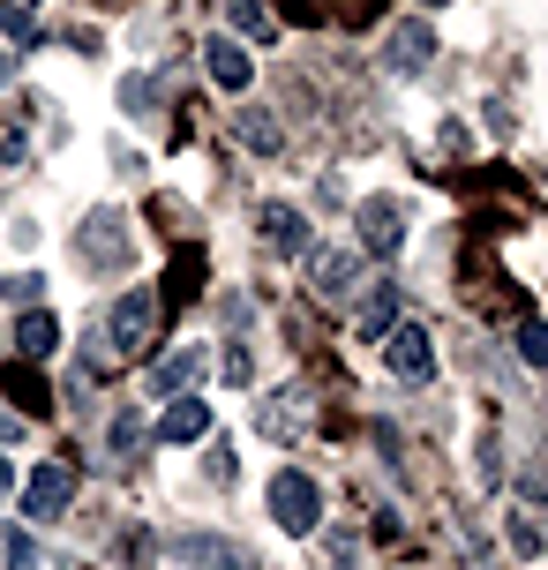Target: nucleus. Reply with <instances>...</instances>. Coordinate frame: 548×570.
Here are the masks:
<instances>
[{
  "mask_svg": "<svg viewBox=\"0 0 548 570\" xmlns=\"http://www.w3.org/2000/svg\"><path fill=\"white\" fill-rule=\"evenodd\" d=\"M263 503H271V525H278V533H301V541H309L323 525V488H316V473H301V465L271 473V495H263Z\"/></svg>",
  "mask_w": 548,
  "mask_h": 570,
  "instance_id": "nucleus-1",
  "label": "nucleus"
},
{
  "mask_svg": "<svg viewBox=\"0 0 548 570\" xmlns=\"http://www.w3.org/2000/svg\"><path fill=\"white\" fill-rule=\"evenodd\" d=\"M68 503H76V465H68V458H46L23 481V525H53Z\"/></svg>",
  "mask_w": 548,
  "mask_h": 570,
  "instance_id": "nucleus-2",
  "label": "nucleus"
},
{
  "mask_svg": "<svg viewBox=\"0 0 548 570\" xmlns=\"http://www.w3.org/2000/svg\"><path fill=\"white\" fill-rule=\"evenodd\" d=\"M150 331H158V301H150V285H136V293H120L114 315H106V345H120L128 361L150 345Z\"/></svg>",
  "mask_w": 548,
  "mask_h": 570,
  "instance_id": "nucleus-3",
  "label": "nucleus"
},
{
  "mask_svg": "<svg viewBox=\"0 0 548 570\" xmlns=\"http://www.w3.org/2000/svg\"><path fill=\"white\" fill-rule=\"evenodd\" d=\"M383 368L399 375V383H436V338L421 323H391V338H383Z\"/></svg>",
  "mask_w": 548,
  "mask_h": 570,
  "instance_id": "nucleus-4",
  "label": "nucleus"
},
{
  "mask_svg": "<svg viewBox=\"0 0 548 570\" xmlns=\"http://www.w3.org/2000/svg\"><path fill=\"white\" fill-rule=\"evenodd\" d=\"M353 226H361V248H369V256H399L405 248V203L399 196L353 203Z\"/></svg>",
  "mask_w": 548,
  "mask_h": 570,
  "instance_id": "nucleus-5",
  "label": "nucleus"
},
{
  "mask_svg": "<svg viewBox=\"0 0 548 570\" xmlns=\"http://www.w3.org/2000/svg\"><path fill=\"white\" fill-rule=\"evenodd\" d=\"M429 60H436V30L421 23V16L391 23V38H383V68H391V76H421Z\"/></svg>",
  "mask_w": 548,
  "mask_h": 570,
  "instance_id": "nucleus-6",
  "label": "nucleus"
},
{
  "mask_svg": "<svg viewBox=\"0 0 548 570\" xmlns=\"http://www.w3.org/2000/svg\"><path fill=\"white\" fill-rule=\"evenodd\" d=\"M76 248H84L90 271H120V263H128V233H120L114 210H90L84 226H76Z\"/></svg>",
  "mask_w": 548,
  "mask_h": 570,
  "instance_id": "nucleus-7",
  "label": "nucleus"
},
{
  "mask_svg": "<svg viewBox=\"0 0 548 570\" xmlns=\"http://www.w3.org/2000/svg\"><path fill=\"white\" fill-rule=\"evenodd\" d=\"M256 233H263V248H271V256H301V248H309V218H301V210H293V203H256Z\"/></svg>",
  "mask_w": 548,
  "mask_h": 570,
  "instance_id": "nucleus-8",
  "label": "nucleus"
},
{
  "mask_svg": "<svg viewBox=\"0 0 548 570\" xmlns=\"http://www.w3.org/2000/svg\"><path fill=\"white\" fill-rule=\"evenodd\" d=\"M211 435V405H203V391H180L174 405H166V421H158V443H203Z\"/></svg>",
  "mask_w": 548,
  "mask_h": 570,
  "instance_id": "nucleus-9",
  "label": "nucleus"
},
{
  "mask_svg": "<svg viewBox=\"0 0 548 570\" xmlns=\"http://www.w3.org/2000/svg\"><path fill=\"white\" fill-rule=\"evenodd\" d=\"M144 383H150V399H180V391H196V383H203V345H180V353H166V361H158Z\"/></svg>",
  "mask_w": 548,
  "mask_h": 570,
  "instance_id": "nucleus-10",
  "label": "nucleus"
},
{
  "mask_svg": "<svg viewBox=\"0 0 548 570\" xmlns=\"http://www.w3.org/2000/svg\"><path fill=\"white\" fill-rule=\"evenodd\" d=\"M203 68H211V83H218V90H248V83H256V60H248L241 38H211Z\"/></svg>",
  "mask_w": 548,
  "mask_h": 570,
  "instance_id": "nucleus-11",
  "label": "nucleus"
},
{
  "mask_svg": "<svg viewBox=\"0 0 548 570\" xmlns=\"http://www.w3.org/2000/svg\"><path fill=\"white\" fill-rule=\"evenodd\" d=\"M353 278H361V256H353V248H316V256H309V285H316L323 301L353 293Z\"/></svg>",
  "mask_w": 548,
  "mask_h": 570,
  "instance_id": "nucleus-12",
  "label": "nucleus"
},
{
  "mask_svg": "<svg viewBox=\"0 0 548 570\" xmlns=\"http://www.w3.org/2000/svg\"><path fill=\"white\" fill-rule=\"evenodd\" d=\"M293 405H301V391L263 399V405H256V435H271V443H293V435H301V413H293Z\"/></svg>",
  "mask_w": 548,
  "mask_h": 570,
  "instance_id": "nucleus-13",
  "label": "nucleus"
},
{
  "mask_svg": "<svg viewBox=\"0 0 548 570\" xmlns=\"http://www.w3.org/2000/svg\"><path fill=\"white\" fill-rule=\"evenodd\" d=\"M53 345H60V323H53L46 308H30L23 323H16V353H23V361H46Z\"/></svg>",
  "mask_w": 548,
  "mask_h": 570,
  "instance_id": "nucleus-14",
  "label": "nucleus"
},
{
  "mask_svg": "<svg viewBox=\"0 0 548 570\" xmlns=\"http://www.w3.org/2000/svg\"><path fill=\"white\" fill-rule=\"evenodd\" d=\"M226 23L241 30V38H256V46H278V23H271L263 0H226Z\"/></svg>",
  "mask_w": 548,
  "mask_h": 570,
  "instance_id": "nucleus-15",
  "label": "nucleus"
},
{
  "mask_svg": "<svg viewBox=\"0 0 548 570\" xmlns=\"http://www.w3.org/2000/svg\"><path fill=\"white\" fill-rule=\"evenodd\" d=\"M391 323H399V293H375L369 308H361V338L383 345V338H391Z\"/></svg>",
  "mask_w": 548,
  "mask_h": 570,
  "instance_id": "nucleus-16",
  "label": "nucleus"
},
{
  "mask_svg": "<svg viewBox=\"0 0 548 570\" xmlns=\"http://www.w3.org/2000/svg\"><path fill=\"white\" fill-rule=\"evenodd\" d=\"M218 375H226L233 391H248V383H256V353H248V338H226V353H218Z\"/></svg>",
  "mask_w": 548,
  "mask_h": 570,
  "instance_id": "nucleus-17",
  "label": "nucleus"
},
{
  "mask_svg": "<svg viewBox=\"0 0 548 570\" xmlns=\"http://www.w3.org/2000/svg\"><path fill=\"white\" fill-rule=\"evenodd\" d=\"M0 38L30 46V38H38V8H30V0H0Z\"/></svg>",
  "mask_w": 548,
  "mask_h": 570,
  "instance_id": "nucleus-18",
  "label": "nucleus"
},
{
  "mask_svg": "<svg viewBox=\"0 0 548 570\" xmlns=\"http://www.w3.org/2000/svg\"><path fill=\"white\" fill-rule=\"evenodd\" d=\"M316 570H361V541H353V533H331V541H316Z\"/></svg>",
  "mask_w": 548,
  "mask_h": 570,
  "instance_id": "nucleus-19",
  "label": "nucleus"
},
{
  "mask_svg": "<svg viewBox=\"0 0 548 570\" xmlns=\"http://www.w3.org/2000/svg\"><path fill=\"white\" fill-rule=\"evenodd\" d=\"M503 525H511V548H519V556H541V548H548V533H541V518H534V511H511Z\"/></svg>",
  "mask_w": 548,
  "mask_h": 570,
  "instance_id": "nucleus-20",
  "label": "nucleus"
},
{
  "mask_svg": "<svg viewBox=\"0 0 548 570\" xmlns=\"http://www.w3.org/2000/svg\"><path fill=\"white\" fill-rule=\"evenodd\" d=\"M0 563H8V570H38V541H30L23 525H8V541H0Z\"/></svg>",
  "mask_w": 548,
  "mask_h": 570,
  "instance_id": "nucleus-21",
  "label": "nucleus"
},
{
  "mask_svg": "<svg viewBox=\"0 0 548 570\" xmlns=\"http://www.w3.org/2000/svg\"><path fill=\"white\" fill-rule=\"evenodd\" d=\"M241 142H256V150H278V120L263 114V106H248V114H241Z\"/></svg>",
  "mask_w": 548,
  "mask_h": 570,
  "instance_id": "nucleus-22",
  "label": "nucleus"
},
{
  "mask_svg": "<svg viewBox=\"0 0 548 570\" xmlns=\"http://www.w3.org/2000/svg\"><path fill=\"white\" fill-rule=\"evenodd\" d=\"M519 361H526V368H548V323H541V315L519 323Z\"/></svg>",
  "mask_w": 548,
  "mask_h": 570,
  "instance_id": "nucleus-23",
  "label": "nucleus"
},
{
  "mask_svg": "<svg viewBox=\"0 0 548 570\" xmlns=\"http://www.w3.org/2000/svg\"><path fill=\"white\" fill-rule=\"evenodd\" d=\"M150 98H158V83L150 76H128L120 83V114H150Z\"/></svg>",
  "mask_w": 548,
  "mask_h": 570,
  "instance_id": "nucleus-24",
  "label": "nucleus"
},
{
  "mask_svg": "<svg viewBox=\"0 0 548 570\" xmlns=\"http://www.w3.org/2000/svg\"><path fill=\"white\" fill-rule=\"evenodd\" d=\"M38 293H46V278H38V271H16V278L0 285V301H8V308H16V301H23V308H30Z\"/></svg>",
  "mask_w": 548,
  "mask_h": 570,
  "instance_id": "nucleus-25",
  "label": "nucleus"
},
{
  "mask_svg": "<svg viewBox=\"0 0 548 570\" xmlns=\"http://www.w3.org/2000/svg\"><path fill=\"white\" fill-rule=\"evenodd\" d=\"M114 451H120V458L144 451V421H136V413H120V421H114Z\"/></svg>",
  "mask_w": 548,
  "mask_h": 570,
  "instance_id": "nucleus-26",
  "label": "nucleus"
},
{
  "mask_svg": "<svg viewBox=\"0 0 548 570\" xmlns=\"http://www.w3.org/2000/svg\"><path fill=\"white\" fill-rule=\"evenodd\" d=\"M30 435V421H16V413H0V443H23Z\"/></svg>",
  "mask_w": 548,
  "mask_h": 570,
  "instance_id": "nucleus-27",
  "label": "nucleus"
},
{
  "mask_svg": "<svg viewBox=\"0 0 548 570\" xmlns=\"http://www.w3.org/2000/svg\"><path fill=\"white\" fill-rule=\"evenodd\" d=\"M8 481H16V473H8V465H0V488H8Z\"/></svg>",
  "mask_w": 548,
  "mask_h": 570,
  "instance_id": "nucleus-28",
  "label": "nucleus"
},
{
  "mask_svg": "<svg viewBox=\"0 0 548 570\" xmlns=\"http://www.w3.org/2000/svg\"><path fill=\"white\" fill-rule=\"evenodd\" d=\"M429 8H451V0H429Z\"/></svg>",
  "mask_w": 548,
  "mask_h": 570,
  "instance_id": "nucleus-29",
  "label": "nucleus"
}]
</instances>
